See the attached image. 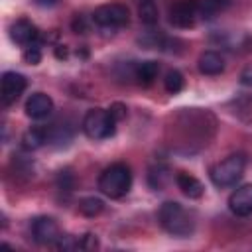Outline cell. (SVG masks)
Masks as SVG:
<instances>
[{"mask_svg":"<svg viewBox=\"0 0 252 252\" xmlns=\"http://www.w3.org/2000/svg\"><path fill=\"white\" fill-rule=\"evenodd\" d=\"M28 81L22 73L16 71H6L2 75V104H12L20 98V94L26 91Z\"/></svg>","mask_w":252,"mask_h":252,"instance_id":"8","label":"cell"},{"mask_svg":"<svg viewBox=\"0 0 252 252\" xmlns=\"http://www.w3.org/2000/svg\"><path fill=\"white\" fill-rule=\"evenodd\" d=\"M199 71L203 75H220L224 71V57L219 51H203L199 55Z\"/></svg>","mask_w":252,"mask_h":252,"instance_id":"12","label":"cell"},{"mask_svg":"<svg viewBox=\"0 0 252 252\" xmlns=\"http://www.w3.org/2000/svg\"><path fill=\"white\" fill-rule=\"evenodd\" d=\"M102 207H104V203L100 199H96V197H85L79 203V211L85 217H96V215H100Z\"/></svg>","mask_w":252,"mask_h":252,"instance_id":"19","label":"cell"},{"mask_svg":"<svg viewBox=\"0 0 252 252\" xmlns=\"http://www.w3.org/2000/svg\"><path fill=\"white\" fill-rule=\"evenodd\" d=\"M83 132L91 140H106L116 132V118L110 114V110L91 108L83 118Z\"/></svg>","mask_w":252,"mask_h":252,"instance_id":"4","label":"cell"},{"mask_svg":"<svg viewBox=\"0 0 252 252\" xmlns=\"http://www.w3.org/2000/svg\"><path fill=\"white\" fill-rule=\"evenodd\" d=\"M39 6H53V4H57L59 0H35Z\"/></svg>","mask_w":252,"mask_h":252,"instance_id":"26","label":"cell"},{"mask_svg":"<svg viewBox=\"0 0 252 252\" xmlns=\"http://www.w3.org/2000/svg\"><path fill=\"white\" fill-rule=\"evenodd\" d=\"M32 236L37 244H55L59 238V226L51 217H37L32 220Z\"/></svg>","mask_w":252,"mask_h":252,"instance_id":"7","label":"cell"},{"mask_svg":"<svg viewBox=\"0 0 252 252\" xmlns=\"http://www.w3.org/2000/svg\"><path fill=\"white\" fill-rule=\"evenodd\" d=\"M228 209L236 217H248L252 215V183H246L238 189H234L228 197Z\"/></svg>","mask_w":252,"mask_h":252,"instance_id":"10","label":"cell"},{"mask_svg":"<svg viewBox=\"0 0 252 252\" xmlns=\"http://www.w3.org/2000/svg\"><path fill=\"white\" fill-rule=\"evenodd\" d=\"M93 22L102 28V30H120L124 26H128L130 22V12L124 4L118 2H110V4H102L93 12Z\"/></svg>","mask_w":252,"mask_h":252,"instance_id":"5","label":"cell"},{"mask_svg":"<svg viewBox=\"0 0 252 252\" xmlns=\"http://www.w3.org/2000/svg\"><path fill=\"white\" fill-rule=\"evenodd\" d=\"M24 59H26L30 65H37V63L41 61V49H39V43H33V45L24 47Z\"/></svg>","mask_w":252,"mask_h":252,"instance_id":"21","label":"cell"},{"mask_svg":"<svg viewBox=\"0 0 252 252\" xmlns=\"http://www.w3.org/2000/svg\"><path fill=\"white\" fill-rule=\"evenodd\" d=\"M98 246V242H96V238H94V234H85L81 240H79V248H85V250H89V248H96Z\"/></svg>","mask_w":252,"mask_h":252,"instance_id":"23","label":"cell"},{"mask_svg":"<svg viewBox=\"0 0 252 252\" xmlns=\"http://www.w3.org/2000/svg\"><path fill=\"white\" fill-rule=\"evenodd\" d=\"M108 110H110V114L116 118V122H118V120H122V118H126V106H124V104H120V102H114Z\"/></svg>","mask_w":252,"mask_h":252,"instance_id":"24","label":"cell"},{"mask_svg":"<svg viewBox=\"0 0 252 252\" xmlns=\"http://www.w3.org/2000/svg\"><path fill=\"white\" fill-rule=\"evenodd\" d=\"M10 39L22 47L33 45L39 39V32L37 28L28 20V18H18L16 22H12L10 26Z\"/></svg>","mask_w":252,"mask_h":252,"instance_id":"9","label":"cell"},{"mask_svg":"<svg viewBox=\"0 0 252 252\" xmlns=\"http://www.w3.org/2000/svg\"><path fill=\"white\" fill-rule=\"evenodd\" d=\"M159 224L173 236H189L195 230V215L177 201H165L158 213Z\"/></svg>","mask_w":252,"mask_h":252,"instance_id":"1","label":"cell"},{"mask_svg":"<svg viewBox=\"0 0 252 252\" xmlns=\"http://www.w3.org/2000/svg\"><path fill=\"white\" fill-rule=\"evenodd\" d=\"M53 110V100L49 94L45 93H33L28 100H26V114L33 120H41L47 118Z\"/></svg>","mask_w":252,"mask_h":252,"instance_id":"11","label":"cell"},{"mask_svg":"<svg viewBox=\"0 0 252 252\" xmlns=\"http://www.w3.org/2000/svg\"><path fill=\"white\" fill-rule=\"evenodd\" d=\"M232 0H199V16L203 20H213L220 10L228 8Z\"/></svg>","mask_w":252,"mask_h":252,"instance_id":"16","label":"cell"},{"mask_svg":"<svg viewBox=\"0 0 252 252\" xmlns=\"http://www.w3.org/2000/svg\"><path fill=\"white\" fill-rule=\"evenodd\" d=\"M138 16H140V22L146 24V26H156L158 24V18H159V12H158V6L154 0H140L138 4Z\"/></svg>","mask_w":252,"mask_h":252,"instance_id":"17","label":"cell"},{"mask_svg":"<svg viewBox=\"0 0 252 252\" xmlns=\"http://www.w3.org/2000/svg\"><path fill=\"white\" fill-rule=\"evenodd\" d=\"M55 55H57L59 59L67 57V49H65V45H57V49H55Z\"/></svg>","mask_w":252,"mask_h":252,"instance_id":"25","label":"cell"},{"mask_svg":"<svg viewBox=\"0 0 252 252\" xmlns=\"http://www.w3.org/2000/svg\"><path fill=\"white\" fill-rule=\"evenodd\" d=\"M55 246L59 248V250H73V248H79V240H75L73 236H59L57 238V242H55Z\"/></svg>","mask_w":252,"mask_h":252,"instance_id":"22","label":"cell"},{"mask_svg":"<svg viewBox=\"0 0 252 252\" xmlns=\"http://www.w3.org/2000/svg\"><path fill=\"white\" fill-rule=\"evenodd\" d=\"M199 16V0H175L169 6V22L175 28H191Z\"/></svg>","mask_w":252,"mask_h":252,"instance_id":"6","label":"cell"},{"mask_svg":"<svg viewBox=\"0 0 252 252\" xmlns=\"http://www.w3.org/2000/svg\"><path fill=\"white\" fill-rule=\"evenodd\" d=\"M158 73H159L158 61H142L134 67V79L140 85H152L158 79Z\"/></svg>","mask_w":252,"mask_h":252,"instance_id":"14","label":"cell"},{"mask_svg":"<svg viewBox=\"0 0 252 252\" xmlns=\"http://www.w3.org/2000/svg\"><path fill=\"white\" fill-rule=\"evenodd\" d=\"M169 177H171L169 175V169L167 167H161V165L150 169V173H148V181H150V185L154 189H163L169 183Z\"/></svg>","mask_w":252,"mask_h":252,"instance_id":"18","label":"cell"},{"mask_svg":"<svg viewBox=\"0 0 252 252\" xmlns=\"http://www.w3.org/2000/svg\"><path fill=\"white\" fill-rule=\"evenodd\" d=\"M183 85H185V79H183V75L179 73V71H169L167 75H165V79H163V87H165V91L169 93V94H177L181 89H183Z\"/></svg>","mask_w":252,"mask_h":252,"instance_id":"20","label":"cell"},{"mask_svg":"<svg viewBox=\"0 0 252 252\" xmlns=\"http://www.w3.org/2000/svg\"><path fill=\"white\" fill-rule=\"evenodd\" d=\"M244 167H246V158L242 154H232V156L224 158L222 161H219L217 165H213L211 181L220 189L232 187L244 175Z\"/></svg>","mask_w":252,"mask_h":252,"instance_id":"3","label":"cell"},{"mask_svg":"<svg viewBox=\"0 0 252 252\" xmlns=\"http://www.w3.org/2000/svg\"><path fill=\"white\" fill-rule=\"evenodd\" d=\"M132 187V171L126 163H112L98 175V189L110 197L120 199L124 197Z\"/></svg>","mask_w":252,"mask_h":252,"instance_id":"2","label":"cell"},{"mask_svg":"<svg viewBox=\"0 0 252 252\" xmlns=\"http://www.w3.org/2000/svg\"><path fill=\"white\" fill-rule=\"evenodd\" d=\"M175 183H177V187L181 189V193H183L185 197H189V199H199V197H203L205 187H203V183H201L195 175L185 173V171H179V173L175 175Z\"/></svg>","mask_w":252,"mask_h":252,"instance_id":"13","label":"cell"},{"mask_svg":"<svg viewBox=\"0 0 252 252\" xmlns=\"http://www.w3.org/2000/svg\"><path fill=\"white\" fill-rule=\"evenodd\" d=\"M47 142V128H30L24 136H22V148L28 152H33L37 148H41Z\"/></svg>","mask_w":252,"mask_h":252,"instance_id":"15","label":"cell"}]
</instances>
